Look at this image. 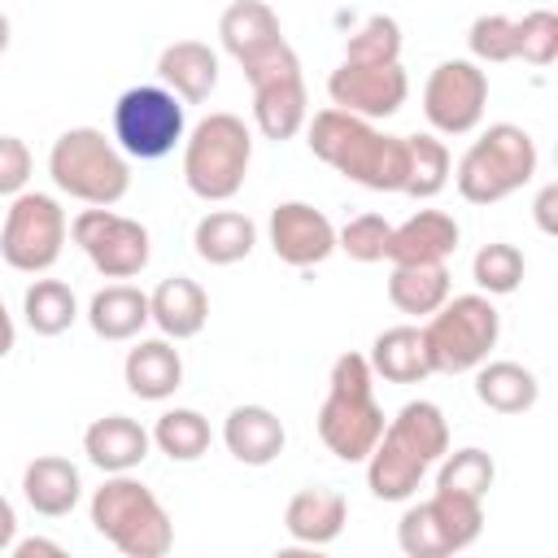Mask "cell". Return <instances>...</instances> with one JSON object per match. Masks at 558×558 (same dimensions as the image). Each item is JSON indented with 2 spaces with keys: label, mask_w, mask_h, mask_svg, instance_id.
<instances>
[{
  "label": "cell",
  "mask_w": 558,
  "mask_h": 558,
  "mask_svg": "<svg viewBox=\"0 0 558 558\" xmlns=\"http://www.w3.org/2000/svg\"><path fill=\"white\" fill-rule=\"evenodd\" d=\"M305 144L318 161L371 192L405 187V135H384L349 109H318L305 122Z\"/></svg>",
  "instance_id": "2"
},
{
  "label": "cell",
  "mask_w": 558,
  "mask_h": 558,
  "mask_svg": "<svg viewBox=\"0 0 558 558\" xmlns=\"http://www.w3.org/2000/svg\"><path fill=\"white\" fill-rule=\"evenodd\" d=\"M218 39L235 61H248L262 48L279 44L283 31H279V17H275V9L266 0H231L222 9V17H218Z\"/></svg>",
  "instance_id": "27"
},
{
  "label": "cell",
  "mask_w": 558,
  "mask_h": 558,
  "mask_svg": "<svg viewBox=\"0 0 558 558\" xmlns=\"http://www.w3.org/2000/svg\"><path fill=\"white\" fill-rule=\"evenodd\" d=\"M13 554H17V558H61L65 545L44 541V536H31V541H13Z\"/></svg>",
  "instance_id": "41"
},
{
  "label": "cell",
  "mask_w": 558,
  "mask_h": 558,
  "mask_svg": "<svg viewBox=\"0 0 558 558\" xmlns=\"http://www.w3.org/2000/svg\"><path fill=\"white\" fill-rule=\"evenodd\" d=\"M554 201H558V187H545L541 196H536V222H541V231H558V222H554Z\"/></svg>",
  "instance_id": "42"
},
{
  "label": "cell",
  "mask_w": 558,
  "mask_h": 558,
  "mask_svg": "<svg viewBox=\"0 0 558 558\" xmlns=\"http://www.w3.org/2000/svg\"><path fill=\"white\" fill-rule=\"evenodd\" d=\"M183 100L170 87H131L113 105V140L126 157L157 161L183 140Z\"/></svg>",
  "instance_id": "12"
},
{
  "label": "cell",
  "mask_w": 558,
  "mask_h": 558,
  "mask_svg": "<svg viewBox=\"0 0 558 558\" xmlns=\"http://www.w3.org/2000/svg\"><path fill=\"white\" fill-rule=\"evenodd\" d=\"M244 78L253 87V122L266 140L283 144L292 140L305 118H310V96H305V74H301V57L292 52L288 39L262 48L257 57L240 61Z\"/></svg>",
  "instance_id": "9"
},
{
  "label": "cell",
  "mask_w": 558,
  "mask_h": 558,
  "mask_svg": "<svg viewBox=\"0 0 558 558\" xmlns=\"http://www.w3.org/2000/svg\"><path fill=\"white\" fill-rule=\"evenodd\" d=\"M148 318L161 327L166 340H192V336H201L205 323H209V296H205V288H201L196 279L170 275V279H161V283L153 288V296H148Z\"/></svg>",
  "instance_id": "18"
},
{
  "label": "cell",
  "mask_w": 558,
  "mask_h": 558,
  "mask_svg": "<svg viewBox=\"0 0 558 558\" xmlns=\"http://www.w3.org/2000/svg\"><path fill=\"white\" fill-rule=\"evenodd\" d=\"M366 362L388 384H418V379L436 375L432 371V357H427L423 327H388V331H379Z\"/></svg>",
  "instance_id": "26"
},
{
  "label": "cell",
  "mask_w": 558,
  "mask_h": 558,
  "mask_svg": "<svg viewBox=\"0 0 558 558\" xmlns=\"http://www.w3.org/2000/svg\"><path fill=\"white\" fill-rule=\"evenodd\" d=\"M253 244H257V227L240 209H209L192 231V248L209 266H235L253 253Z\"/></svg>",
  "instance_id": "25"
},
{
  "label": "cell",
  "mask_w": 558,
  "mask_h": 558,
  "mask_svg": "<svg viewBox=\"0 0 558 558\" xmlns=\"http://www.w3.org/2000/svg\"><path fill=\"white\" fill-rule=\"evenodd\" d=\"M270 248L283 266L310 270L336 253V227L323 209L305 201H279L270 209Z\"/></svg>",
  "instance_id": "16"
},
{
  "label": "cell",
  "mask_w": 558,
  "mask_h": 558,
  "mask_svg": "<svg viewBox=\"0 0 558 558\" xmlns=\"http://www.w3.org/2000/svg\"><path fill=\"white\" fill-rule=\"evenodd\" d=\"M475 397L497 414H523L536 405L541 384L519 362H480L475 366Z\"/></svg>",
  "instance_id": "30"
},
{
  "label": "cell",
  "mask_w": 558,
  "mask_h": 558,
  "mask_svg": "<svg viewBox=\"0 0 558 558\" xmlns=\"http://www.w3.org/2000/svg\"><path fill=\"white\" fill-rule=\"evenodd\" d=\"M554 57H558V17L549 9H532L514 17V61L554 65Z\"/></svg>",
  "instance_id": "37"
},
{
  "label": "cell",
  "mask_w": 558,
  "mask_h": 558,
  "mask_svg": "<svg viewBox=\"0 0 558 558\" xmlns=\"http://www.w3.org/2000/svg\"><path fill=\"white\" fill-rule=\"evenodd\" d=\"M488 105V74L466 61H440L423 83V113L436 135H471Z\"/></svg>",
  "instance_id": "14"
},
{
  "label": "cell",
  "mask_w": 558,
  "mask_h": 558,
  "mask_svg": "<svg viewBox=\"0 0 558 558\" xmlns=\"http://www.w3.org/2000/svg\"><path fill=\"white\" fill-rule=\"evenodd\" d=\"M497 336H501V314L484 292L449 296L436 314H427V327H423L432 371L440 375H462L488 362V353L497 349Z\"/></svg>",
  "instance_id": "8"
},
{
  "label": "cell",
  "mask_w": 558,
  "mask_h": 558,
  "mask_svg": "<svg viewBox=\"0 0 558 558\" xmlns=\"http://www.w3.org/2000/svg\"><path fill=\"white\" fill-rule=\"evenodd\" d=\"M388 301L410 318L436 314L449 301V266L445 262H401V266H392Z\"/></svg>",
  "instance_id": "28"
},
{
  "label": "cell",
  "mask_w": 558,
  "mask_h": 558,
  "mask_svg": "<svg viewBox=\"0 0 558 558\" xmlns=\"http://www.w3.org/2000/svg\"><path fill=\"white\" fill-rule=\"evenodd\" d=\"M283 440H288L283 423H279V414L266 410V405H235V410L227 414V423H222V445H227L231 458L244 462V466H266V462H275V458L283 453Z\"/></svg>",
  "instance_id": "21"
},
{
  "label": "cell",
  "mask_w": 558,
  "mask_h": 558,
  "mask_svg": "<svg viewBox=\"0 0 558 558\" xmlns=\"http://www.w3.org/2000/svg\"><path fill=\"white\" fill-rule=\"evenodd\" d=\"M148 445L153 436L126 418V414H105L96 418L87 432H83V453L92 466H100L105 475H122V471H135L144 458H148Z\"/></svg>",
  "instance_id": "19"
},
{
  "label": "cell",
  "mask_w": 558,
  "mask_h": 558,
  "mask_svg": "<svg viewBox=\"0 0 558 558\" xmlns=\"http://www.w3.org/2000/svg\"><path fill=\"white\" fill-rule=\"evenodd\" d=\"M48 174L65 196H74L83 205H118L131 187L122 148L113 140H105V131H96V126L61 131L48 153Z\"/></svg>",
  "instance_id": "6"
},
{
  "label": "cell",
  "mask_w": 558,
  "mask_h": 558,
  "mask_svg": "<svg viewBox=\"0 0 558 558\" xmlns=\"http://www.w3.org/2000/svg\"><path fill=\"white\" fill-rule=\"evenodd\" d=\"M157 74H161V83H166L179 100L201 105V100H209V92L218 87V52H214L209 44H201V39H174V44L161 48Z\"/></svg>",
  "instance_id": "20"
},
{
  "label": "cell",
  "mask_w": 558,
  "mask_h": 558,
  "mask_svg": "<svg viewBox=\"0 0 558 558\" xmlns=\"http://www.w3.org/2000/svg\"><path fill=\"white\" fill-rule=\"evenodd\" d=\"M78 493H83V480H78V466L70 458L44 453V458L26 462V471H22V497L44 519L70 514L78 506Z\"/></svg>",
  "instance_id": "22"
},
{
  "label": "cell",
  "mask_w": 558,
  "mask_h": 558,
  "mask_svg": "<svg viewBox=\"0 0 558 558\" xmlns=\"http://www.w3.org/2000/svg\"><path fill=\"white\" fill-rule=\"evenodd\" d=\"M87 323L100 340H131V336H140L144 323H153L148 318V296L131 283H109L92 296Z\"/></svg>",
  "instance_id": "29"
},
{
  "label": "cell",
  "mask_w": 558,
  "mask_h": 558,
  "mask_svg": "<svg viewBox=\"0 0 558 558\" xmlns=\"http://www.w3.org/2000/svg\"><path fill=\"white\" fill-rule=\"evenodd\" d=\"M327 96L336 109H349L357 118H392L405 96H410V78L401 70V61H384V65H357V61H340L327 78Z\"/></svg>",
  "instance_id": "15"
},
{
  "label": "cell",
  "mask_w": 558,
  "mask_h": 558,
  "mask_svg": "<svg viewBox=\"0 0 558 558\" xmlns=\"http://www.w3.org/2000/svg\"><path fill=\"white\" fill-rule=\"evenodd\" d=\"M13 541H17V514H13V506L0 497V554L13 549Z\"/></svg>",
  "instance_id": "43"
},
{
  "label": "cell",
  "mask_w": 558,
  "mask_h": 558,
  "mask_svg": "<svg viewBox=\"0 0 558 558\" xmlns=\"http://www.w3.org/2000/svg\"><path fill=\"white\" fill-rule=\"evenodd\" d=\"M449 449V423L436 401H405L397 418L384 423L375 449L366 453V488L379 501H405L414 497L418 480L445 458Z\"/></svg>",
  "instance_id": "1"
},
{
  "label": "cell",
  "mask_w": 558,
  "mask_h": 558,
  "mask_svg": "<svg viewBox=\"0 0 558 558\" xmlns=\"http://www.w3.org/2000/svg\"><path fill=\"white\" fill-rule=\"evenodd\" d=\"M22 314H26V327L35 336H61L74 327L78 318V301H74V288L61 283V279H35L22 296Z\"/></svg>",
  "instance_id": "33"
},
{
  "label": "cell",
  "mask_w": 558,
  "mask_h": 558,
  "mask_svg": "<svg viewBox=\"0 0 558 558\" xmlns=\"http://www.w3.org/2000/svg\"><path fill=\"white\" fill-rule=\"evenodd\" d=\"M484 532V501L436 488L427 501L410 506L397 523V545L410 558H449L475 545Z\"/></svg>",
  "instance_id": "10"
},
{
  "label": "cell",
  "mask_w": 558,
  "mask_h": 558,
  "mask_svg": "<svg viewBox=\"0 0 558 558\" xmlns=\"http://www.w3.org/2000/svg\"><path fill=\"white\" fill-rule=\"evenodd\" d=\"M13 340H17V331H13V318H9V310L0 305V357H9V353H13Z\"/></svg>",
  "instance_id": "44"
},
{
  "label": "cell",
  "mask_w": 558,
  "mask_h": 558,
  "mask_svg": "<svg viewBox=\"0 0 558 558\" xmlns=\"http://www.w3.org/2000/svg\"><path fill=\"white\" fill-rule=\"evenodd\" d=\"M74 244L87 253V262L105 275V279H131L148 266L153 257V240L148 227L135 218L113 214L109 205H92L70 222Z\"/></svg>",
  "instance_id": "13"
},
{
  "label": "cell",
  "mask_w": 558,
  "mask_h": 558,
  "mask_svg": "<svg viewBox=\"0 0 558 558\" xmlns=\"http://www.w3.org/2000/svg\"><path fill=\"white\" fill-rule=\"evenodd\" d=\"M384 432V410L375 401V371L362 353H340L331 362L327 397L318 405V440L340 462H366Z\"/></svg>",
  "instance_id": "3"
},
{
  "label": "cell",
  "mask_w": 558,
  "mask_h": 558,
  "mask_svg": "<svg viewBox=\"0 0 558 558\" xmlns=\"http://www.w3.org/2000/svg\"><path fill=\"white\" fill-rule=\"evenodd\" d=\"M532 174H536V140L514 122H493L462 153L453 183H458L462 201L493 205V201H506L510 192H519L523 183H532Z\"/></svg>",
  "instance_id": "7"
},
{
  "label": "cell",
  "mask_w": 558,
  "mask_h": 558,
  "mask_svg": "<svg viewBox=\"0 0 558 558\" xmlns=\"http://www.w3.org/2000/svg\"><path fill=\"white\" fill-rule=\"evenodd\" d=\"M122 379L140 401H166L183 384V357L166 336L161 340H140L122 362Z\"/></svg>",
  "instance_id": "24"
},
{
  "label": "cell",
  "mask_w": 558,
  "mask_h": 558,
  "mask_svg": "<svg viewBox=\"0 0 558 558\" xmlns=\"http://www.w3.org/2000/svg\"><path fill=\"white\" fill-rule=\"evenodd\" d=\"M449 170H453V161H449L445 140H436L432 131L405 135V187H401L405 196H414V201L440 196L449 183Z\"/></svg>",
  "instance_id": "31"
},
{
  "label": "cell",
  "mask_w": 558,
  "mask_h": 558,
  "mask_svg": "<svg viewBox=\"0 0 558 558\" xmlns=\"http://www.w3.org/2000/svg\"><path fill=\"white\" fill-rule=\"evenodd\" d=\"M471 275H475V283H480V292L506 296V292H514V288L523 283V253H519L514 244H506V240H493V244H484V248L475 253Z\"/></svg>",
  "instance_id": "36"
},
{
  "label": "cell",
  "mask_w": 558,
  "mask_h": 558,
  "mask_svg": "<svg viewBox=\"0 0 558 558\" xmlns=\"http://www.w3.org/2000/svg\"><path fill=\"white\" fill-rule=\"evenodd\" d=\"M148 436H153V445H157L170 462H196V458L209 453V440H214L209 418H205L201 410H187V405L166 410V414L153 423Z\"/></svg>",
  "instance_id": "32"
},
{
  "label": "cell",
  "mask_w": 558,
  "mask_h": 558,
  "mask_svg": "<svg viewBox=\"0 0 558 558\" xmlns=\"http://www.w3.org/2000/svg\"><path fill=\"white\" fill-rule=\"evenodd\" d=\"M466 44H471V57L484 61V65H501V61H514V17L506 13H480L466 31Z\"/></svg>",
  "instance_id": "39"
},
{
  "label": "cell",
  "mask_w": 558,
  "mask_h": 558,
  "mask_svg": "<svg viewBox=\"0 0 558 558\" xmlns=\"http://www.w3.org/2000/svg\"><path fill=\"white\" fill-rule=\"evenodd\" d=\"M349 523V501L336 488H301L283 510V532L296 545H331Z\"/></svg>",
  "instance_id": "23"
},
{
  "label": "cell",
  "mask_w": 558,
  "mask_h": 558,
  "mask_svg": "<svg viewBox=\"0 0 558 558\" xmlns=\"http://www.w3.org/2000/svg\"><path fill=\"white\" fill-rule=\"evenodd\" d=\"M4 48H9V17L0 13V52H4Z\"/></svg>",
  "instance_id": "45"
},
{
  "label": "cell",
  "mask_w": 558,
  "mask_h": 558,
  "mask_svg": "<svg viewBox=\"0 0 558 558\" xmlns=\"http://www.w3.org/2000/svg\"><path fill=\"white\" fill-rule=\"evenodd\" d=\"M92 527L126 558H166L174 545V523L166 506L131 471L109 475L92 493Z\"/></svg>",
  "instance_id": "4"
},
{
  "label": "cell",
  "mask_w": 558,
  "mask_h": 558,
  "mask_svg": "<svg viewBox=\"0 0 558 558\" xmlns=\"http://www.w3.org/2000/svg\"><path fill=\"white\" fill-rule=\"evenodd\" d=\"M344 61H357V65L401 61V26H397V17L371 13V17L344 39Z\"/></svg>",
  "instance_id": "35"
},
{
  "label": "cell",
  "mask_w": 558,
  "mask_h": 558,
  "mask_svg": "<svg viewBox=\"0 0 558 558\" xmlns=\"http://www.w3.org/2000/svg\"><path fill=\"white\" fill-rule=\"evenodd\" d=\"M388 235H392V222L379 218V214H357L349 218L340 231H336V248L349 253L353 262L371 266V262H384L388 257Z\"/></svg>",
  "instance_id": "38"
},
{
  "label": "cell",
  "mask_w": 558,
  "mask_h": 558,
  "mask_svg": "<svg viewBox=\"0 0 558 558\" xmlns=\"http://www.w3.org/2000/svg\"><path fill=\"white\" fill-rule=\"evenodd\" d=\"M493 480H497V466H493V458L484 449H453V453L445 449L440 471H436V488L462 493V497H480V501L493 488Z\"/></svg>",
  "instance_id": "34"
},
{
  "label": "cell",
  "mask_w": 558,
  "mask_h": 558,
  "mask_svg": "<svg viewBox=\"0 0 558 558\" xmlns=\"http://www.w3.org/2000/svg\"><path fill=\"white\" fill-rule=\"evenodd\" d=\"M253 135L235 113H209L183 140V183L201 201H231L244 187Z\"/></svg>",
  "instance_id": "5"
},
{
  "label": "cell",
  "mask_w": 558,
  "mask_h": 558,
  "mask_svg": "<svg viewBox=\"0 0 558 558\" xmlns=\"http://www.w3.org/2000/svg\"><path fill=\"white\" fill-rule=\"evenodd\" d=\"M31 183V148L17 135H0V196H17Z\"/></svg>",
  "instance_id": "40"
},
{
  "label": "cell",
  "mask_w": 558,
  "mask_h": 558,
  "mask_svg": "<svg viewBox=\"0 0 558 558\" xmlns=\"http://www.w3.org/2000/svg\"><path fill=\"white\" fill-rule=\"evenodd\" d=\"M65 209L48 192H17L4 227H0V257L22 275H44L57 266L65 248Z\"/></svg>",
  "instance_id": "11"
},
{
  "label": "cell",
  "mask_w": 558,
  "mask_h": 558,
  "mask_svg": "<svg viewBox=\"0 0 558 558\" xmlns=\"http://www.w3.org/2000/svg\"><path fill=\"white\" fill-rule=\"evenodd\" d=\"M458 240H462V227L453 222V214L418 209V214H410L405 222L392 227L384 262H392V266H401V262H449Z\"/></svg>",
  "instance_id": "17"
}]
</instances>
